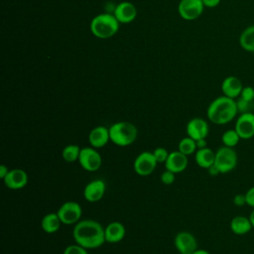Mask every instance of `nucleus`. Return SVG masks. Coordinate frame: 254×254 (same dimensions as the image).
I'll list each match as a JSON object with an SVG mask.
<instances>
[{
    "instance_id": "36",
    "label": "nucleus",
    "mask_w": 254,
    "mask_h": 254,
    "mask_svg": "<svg viewBox=\"0 0 254 254\" xmlns=\"http://www.w3.org/2000/svg\"><path fill=\"white\" fill-rule=\"evenodd\" d=\"M8 172H9V169H8L7 166H5V165H1L0 166V178L2 180L7 176Z\"/></svg>"
},
{
    "instance_id": "17",
    "label": "nucleus",
    "mask_w": 254,
    "mask_h": 254,
    "mask_svg": "<svg viewBox=\"0 0 254 254\" xmlns=\"http://www.w3.org/2000/svg\"><path fill=\"white\" fill-rule=\"evenodd\" d=\"M116 19L118 20L119 23L121 24H128L132 22L137 15V10L134 4L131 2H121L119 3L115 9H114V14H113Z\"/></svg>"
},
{
    "instance_id": "11",
    "label": "nucleus",
    "mask_w": 254,
    "mask_h": 254,
    "mask_svg": "<svg viewBox=\"0 0 254 254\" xmlns=\"http://www.w3.org/2000/svg\"><path fill=\"white\" fill-rule=\"evenodd\" d=\"M234 129L241 139H251L254 136V113H241L235 122Z\"/></svg>"
},
{
    "instance_id": "16",
    "label": "nucleus",
    "mask_w": 254,
    "mask_h": 254,
    "mask_svg": "<svg viewBox=\"0 0 254 254\" xmlns=\"http://www.w3.org/2000/svg\"><path fill=\"white\" fill-rule=\"evenodd\" d=\"M110 141L109 128L105 126H96L88 134L89 145L95 149L104 147Z\"/></svg>"
},
{
    "instance_id": "12",
    "label": "nucleus",
    "mask_w": 254,
    "mask_h": 254,
    "mask_svg": "<svg viewBox=\"0 0 254 254\" xmlns=\"http://www.w3.org/2000/svg\"><path fill=\"white\" fill-rule=\"evenodd\" d=\"M6 188L17 190L24 189L28 184V175L23 169L9 170L7 176L3 179Z\"/></svg>"
},
{
    "instance_id": "35",
    "label": "nucleus",
    "mask_w": 254,
    "mask_h": 254,
    "mask_svg": "<svg viewBox=\"0 0 254 254\" xmlns=\"http://www.w3.org/2000/svg\"><path fill=\"white\" fill-rule=\"evenodd\" d=\"M195 144H196V148H197V149H202V148L207 147V142H206L205 138H204V139L196 140V141H195Z\"/></svg>"
},
{
    "instance_id": "28",
    "label": "nucleus",
    "mask_w": 254,
    "mask_h": 254,
    "mask_svg": "<svg viewBox=\"0 0 254 254\" xmlns=\"http://www.w3.org/2000/svg\"><path fill=\"white\" fill-rule=\"evenodd\" d=\"M63 254H88L87 249L78 245V244H71L64 248Z\"/></svg>"
},
{
    "instance_id": "26",
    "label": "nucleus",
    "mask_w": 254,
    "mask_h": 254,
    "mask_svg": "<svg viewBox=\"0 0 254 254\" xmlns=\"http://www.w3.org/2000/svg\"><path fill=\"white\" fill-rule=\"evenodd\" d=\"M240 136L238 135V133L236 132L235 129H228L226 130L222 136H221V141H222V144L224 146H227V147H235L238 142L240 141Z\"/></svg>"
},
{
    "instance_id": "32",
    "label": "nucleus",
    "mask_w": 254,
    "mask_h": 254,
    "mask_svg": "<svg viewBox=\"0 0 254 254\" xmlns=\"http://www.w3.org/2000/svg\"><path fill=\"white\" fill-rule=\"evenodd\" d=\"M245 197H246V204L249 205V206L254 207V186L251 187L245 192Z\"/></svg>"
},
{
    "instance_id": "14",
    "label": "nucleus",
    "mask_w": 254,
    "mask_h": 254,
    "mask_svg": "<svg viewBox=\"0 0 254 254\" xmlns=\"http://www.w3.org/2000/svg\"><path fill=\"white\" fill-rule=\"evenodd\" d=\"M188 156L183 154L182 152L173 151L169 154L167 161L165 162L166 170L173 172L174 174H180L184 172L188 167Z\"/></svg>"
},
{
    "instance_id": "2",
    "label": "nucleus",
    "mask_w": 254,
    "mask_h": 254,
    "mask_svg": "<svg viewBox=\"0 0 254 254\" xmlns=\"http://www.w3.org/2000/svg\"><path fill=\"white\" fill-rule=\"evenodd\" d=\"M237 113L236 100L225 95L213 99L206 110L208 120L216 125H224L232 121Z\"/></svg>"
},
{
    "instance_id": "21",
    "label": "nucleus",
    "mask_w": 254,
    "mask_h": 254,
    "mask_svg": "<svg viewBox=\"0 0 254 254\" xmlns=\"http://www.w3.org/2000/svg\"><path fill=\"white\" fill-rule=\"evenodd\" d=\"M252 227L249 217L243 215L234 216L230 221V229L236 235H244L248 233Z\"/></svg>"
},
{
    "instance_id": "22",
    "label": "nucleus",
    "mask_w": 254,
    "mask_h": 254,
    "mask_svg": "<svg viewBox=\"0 0 254 254\" xmlns=\"http://www.w3.org/2000/svg\"><path fill=\"white\" fill-rule=\"evenodd\" d=\"M61 224H62V221L57 212H50L44 215L41 221L42 229L48 234L57 232L60 229Z\"/></svg>"
},
{
    "instance_id": "34",
    "label": "nucleus",
    "mask_w": 254,
    "mask_h": 254,
    "mask_svg": "<svg viewBox=\"0 0 254 254\" xmlns=\"http://www.w3.org/2000/svg\"><path fill=\"white\" fill-rule=\"evenodd\" d=\"M220 1L221 0H202L204 7H207V8H214V7H216L220 3Z\"/></svg>"
},
{
    "instance_id": "18",
    "label": "nucleus",
    "mask_w": 254,
    "mask_h": 254,
    "mask_svg": "<svg viewBox=\"0 0 254 254\" xmlns=\"http://www.w3.org/2000/svg\"><path fill=\"white\" fill-rule=\"evenodd\" d=\"M243 87L244 86L242 84V81L234 75H229L225 77L221 83V91L223 95L233 99L240 96Z\"/></svg>"
},
{
    "instance_id": "3",
    "label": "nucleus",
    "mask_w": 254,
    "mask_h": 254,
    "mask_svg": "<svg viewBox=\"0 0 254 254\" xmlns=\"http://www.w3.org/2000/svg\"><path fill=\"white\" fill-rule=\"evenodd\" d=\"M110 141L119 147L133 144L138 136L137 127L128 121H118L109 127Z\"/></svg>"
},
{
    "instance_id": "23",
    "label": "nucleus",
    "mask_w": 254,
    "mask_h": 254,
    "mask_svg": "<svg viewBox=\"0 0 254 254\" xmlns=\"http://www.w3.org/2000/svg\"><path fill=\"white\" fill-rule=\"evenodd\" d=\"M239 45L242 50L254 53V24L246 27L239 36Z\"/></svg>"
},
{
    "instance_id": "40",
    "label": "nucleus",
    "mask_w": 254,
    "mask_h": 254,
    "mask_svg": "<svg viewBox=\"0 0 254 254\" xmlns=\"http://www.w3.org/2000/svg\"><path fill=\"white\" fill-rule=\"evenodd\" d=\"M178 254H181V253H179V252H178Z\"/></svg>"
},
{
    "instance_id": "25",
    "label": "nucleus",
    "mask_w": 254,
    "mask_h": 254,
    "mask_svg": "<svg viewBox=\"0 0 254 254\" xmlns=\"http://www.w3.org/2000/svg\"><path fill=\"white\" fill-rule=\"evenodd\" d=\"M178 150L187 156H190V155L195 153L197 150L195 140H193L192 138H190L189 136L181 139L178 144Z\"/></svg>"
},
{
    "instance_id": "37",
    "label": "nucleus",
    "mask_w": 254,
    "mask_h": 254,
    "mask_svg": "<svg viewBox=\"0 0 254 254\" xmlns=\"http://www.w3.org/2000/svg\"><path fill=\"white\" fill-rule=\"evenodd\" d=\"M207 171H208V174L210 175V176H217L218 174H220L219 173V171H218V169L216 168V166L213 164L212 166H210L208 169H207Z\"/></svg>"
},
{
    "instance_id": "15",
    "label": "nucleus",
    "mask_w": 254,
    "mask_h": 254,
    "mask_svg": "<svg viewBox=\"0 0 254 254\" xmlns=\"http://www.w3.org/2000/svg\"><path fill=\"white\" fill-rule=\"evenodd\" d=\"M105 189L106 186L102 180L91 181L83 189V197L89 202H96L103 197Z\"/></svg>"
},
{
    "instance_id": "30",
    "label": "nucleus",
    "mask_w": 254,
    "mask_h": 254,
    "mask_svg": "<svg viewBox=\"0 0 254 254\" xmlns=\"http://www.w3.org/2000/svg\"><path fill=\"white\" fill-rule=\"evenodd\" d=\"M175 179H176V174H174L169 170H166L161 175V181L164 185H172L175 182Z\"/></svg>"
},
{
    "instance_id": "5",
    "label": "nucleus",
    "mask_w": 254,
    "mask_h": 254,
    "mask_svg": "<svg viewBox=\"0 0 254 254\" xmlns=\"http://www.w3.org/2000/svg\"><path fill=\"white\" fill-rule=\"evenodd\" d=\"M237 153L231 147L223 145L215 152L214 165L220 174H227L234 170L237 166Z\"/></svg>"
},
{
    "instance_id": "39",
    "label": "nucleus",
    "mask_w": 254,
    "mask_h": 254,
    "mask_svg": "<svg viewBox=\"0 0 254 254\" xmlns=\"http://www.w3.org/2000/svg\"><path fill=\"white\" fill-rule=\"evenodd\" d=\"M249 219H250V221H251L252 226L254 227V207H253V210L251 211V213H250V215H249Z\"/></svg>"
},
{
    "instance_id": "33",
    "label": "nucleus",
    "mask_w": 254,
    "mask_h": 254,
    "mask_svg": "<svg viewBox=\"0 0 254 254\" xmlns=\"http://www.w3.org/2000/svg\"><path fill=\"white\" fill-rule=\"evenodd\" d=\"M233 202L235 205L237 206H242V205H245L246 204V197H245V193L244 194H241V193H238L234 196L233 198Z\"/></svg>"
},
{
    "instance_id": "9",
    "label": "nucleus",
    "mask_w": 254,
    "mask_h": 254,
    "mask_svg": "<svg viewBox=\"0 0 254 254\" xmlns=\"http://www.w3.org/2000/svg\"><path fill=\"white\" fill-rule=\"evenodd\" d=\"M203 9L202 0H181L178 6L180 16L187 21L197 19L202 14Z\"/></svg>"
},
{
    "instance_id": "31",
    "label": "nucleus",
    "mask_w": 254,
    "mask_h": 254,
    "mask_svg": "<svg viewBox=\"0 0 254 254\" xmlns=\"http://www.w3.org/2000/svg\"><path fill=\"white\" fill-rule=\"evenodd\" d=\"M252 102H248L244 99H242L241 97H239L236 100V105H237V110L240 113H245V112H250V105Z\"/></svg>"
},
{
    "instance_id": "29",
    "label": "nucleus",
    "mask_w": 254,
    "mask_h": 254,
    "mask_svg": "<svg viewBox=\"0 0 254 254\" xmlns=\"http://www.w3.org/2000/svg\"><path fill=\"white\" fill-rule=\"evenodd\" d=\"M239 97L248 102H252L254 100V88L252 86H244Z\"/></svg>"
},
{
    "instance_id": "8",
    "label": "nucleus",
    "mask_w": 254,
    "mask_h": 254,
    "mask_svg": "<svg viewBox=\"0 0 254 254\" xmlns=\"http://www.w3.org/2000/svg\"><path fill=\"white\" fill-rule=\"evenodd\" d=\"M158 162L156 161L153 152L144 151L135 158L133 168L137 175L146 177L151 175L155 171Z\"/></svg>"
},
{
    "instance_id": "10",
    "label": "nucleus",
    "mask_w": 254,
    "mask_h": 254,
    "mask_svg": "<svg viewBox=\"0 0 254 254\" xmlns=\"http://www.w3.org/2000/svg\"><path fill=\"white\" fill-rule=\"evenodd\" d=\"M174 245L181 254H192L197 249L196 239L189 231L178 232L174 238Z\"/></svg>"
},
{
    "instance_id": "13",
    "label": "nucleus",
    "mask_w": 254,
    "mask_h": 254,
    "mask_svg": "<svg viewBox=\"0 0 254 254\" xmlns=\"http://www.w3.org/2000/svg\"><path fill=\"white\" fill-rule=\"evenodd\" d=\"M186 131L188 136L195 141L204 139L208 135V124L204 119L194 117L187 123Z\"/></svg>"
},
{
    "instance_id": "20",
    "label": "nucleus",
    "mask_w": 254,
    "mask_h": 254,
    "mask_svg": "<svg viewBox=\"0 0 254 254\" xmlns=\"http://www.w3.org/2000/svg\"><path fill=\"white\" fill-rule=\"evenodd\" d=\"M194 160L197 166L203 169H208L214 164L215 153L208 147L197 149L194 153Z\"/></svg>"
},
{
    "instance_id": "27",
    "label": "nucleus",
    "mask_w": 254,
    "mask_h": 254,
    "mask_svg": "<svg viewBox=\"0 0 254 254\" xmlns=\"http://www.w3.org/2000/svg\"><path fill=\"white\" fill-rule=\"evenodd\" d=\"M169 154H170L169 151L164 147H158L153 151V155H154L156 161L158 162V164L159 163L165 164V162L167 161V159L169 157Z\"/></svg>"
},
{
    "instance_id": "6",
    "label": "nucleus",
    "mask_w": 254,
    "mask_h": 254,
    "mask_svg": "<svg viewBox=\"0 0 254 254\" xmlns=\"http://www.w3.org/2000/svg\"><path fill=\"white\" fill-rule=\"evenodd\" d=\"M78 163L80 167L87 172H95L99 170L102 164V158L93 147H83L80 149Z\"/></svg>"
},
{
    "instance_id": "1",
    "label": "nucleus",
    "mask_w": 254,
    "mask_h": 254,
    "mask_svg": "<svg viewBox=\"0 0 254 254\" xmlns=\"http://www.w3.org/2000/svg\"><path fill=\"white\" fill-rule=\"evenodd\" d=\"M72 237L76 244L86 249L98 248L106 242L103 226L93 219H82L74 224Z\"/></svg>"
},
{
    "instance_id": "38",
    "label": "nucleus",
    "mask_w": 254,
    "mask_h": 254,
    "mask_svg": "<svg viewBox=\"0 0 254 254\" xmlns=\"http://www.w3.org/2000/svg\"><path fill=\"white\" fill-rule=\"evenodd\" d=\"M192 254H210V253L204 249H196Z\"/></svg>"
},
{
    "instance_id": "7",
    "label": "nucleus",
    "mask_w": 254,
    "mask_h": 254,
    "mask_svg": "<svg viewBox=\"0 0 254 254\" xmlns=\"http://www.w3.org/2000/svg\"><path fill=\"white\" fill-rule=\"evenodd\" d=\"M62 223L65 225L76 224L82 214V208L76 201H65L64 202L57 211Z\"/></svg>"
},
{
    "instance_id": "24",
    "label": "nucleus",
    "mask_w": 254,
    "mask_h": 254,
    "mask_svg": "<svg viewBox=\"0 0 254 254\" xmlns=\"http://www.w3.org/2000/svg\"><path fill=\"white\" fill-rule=\"evenodd\" d=\"M80 149L81 148H79V146L75 144L66 145L62 151V157L66 163H73L75 161H78Z\"/></svg>"
},
{
    "instance_id": "4",
    "label": "nucleus",
    "mask_w": 254,
    "mask_h": 254,
    "mask_svg": "<svg viewBox=\"0 0 254 254\" xmlns=\"http://www.w3.org/2000/svg\"><path fill=\"white\" fill-rule=\"evenodd\" d=\"M119 24L120 23L114 15L110 13H102L91 20L90 31L96 38L108 39L118 32Z\"/></svg>"
},
{
    "instance_id": "19",
    "label": "nucleus",
    "mask_w": 254,
    "mask_h": 254,
    "mask_svg": "<svg viewBox=\"0 0 254 254\" xmlns=\"http://www.w3.org/2000/svg\"><path fill=\"white\" fill-rule=\"evenodd\" d=\"M126 233L125 226L119 221H112L104 227L105 241L107 243H118L120 242Z\"/></svg>"
}]
</instances>
